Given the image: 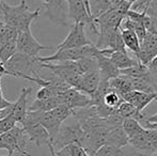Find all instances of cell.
I'll return each mask as SVG.
<instances>
[{"mask_svg":"<svg viewBox=\"0 0 157 156\" xmlns=\"http://www.w3.org/2000/svg\"><path fill=\"white\" fill-rule=\"evenodd\" d=\"M93 156H136V155H135L134 152L127 153L125 151H123L122 149L114 148V146H108V144H104L103 146H101L94 153Z\"/></svg>","mask_w":157,"mask_h":156,"instance_id":"28","label":"cell"},{"mask_svg":"<svg viewBox=\"0 0 157 156\" xmlns=\"http://www.w3.org/2000/svg\"><path fill=\"white\" fill-rule=\"evenodd\" d=\"M127 1H129V2H132H132H135V1H137V0H127Z\"/></svg>","mask_w":157,"mask_h":156,"instance_id":"43","label":"cell"},{"mask_svg":"<svg viewBox=\"0 0 157 156\" xmlns=\"http://www.w3.org/2000/svg\"><path fill=\"white\" fill-rule=\"evenodd\" d=\"M37 58L39 57H31L17 51L3 65L8 70L10 76L24 79L26 76L34 77V76L40 75L39 72L36 71L37 67H40Z\"/></svg>","mask_w":157,"mask_h":156,"instance_id":"2","label":"cell"},{"mask_svg":"<svg viewBox=\"0 0 157 156\" xmlns=\"http://www.w3.org/2000/svg\"><path fill=\"white\" fill-rule=\"evenodd\" d=\"M0 156H11V155H9V154L8 155H1V154H0Z\"/></svg>","mask_w":157,"mask_h":156,"instance_id":"44","label":"cell"},{"mask_svg":"<svg viewBox=\"0 0 157 156\" xmlns=\"http://www.w3.org/2000/svg\"><path fill=\"white\" fill-rule=\"evenodd\" d=\"M98 49L94 44L81 46L75 48H65V49L57 50L54 55L48 57H39V61L43 63L52 62H65V61H77L83 58H91L97 54Z\"/></svg>","mask_w":157,"mask_h":156,"instance_id":"3","label":"cell"},{"mask_svg":"<svg viewBox=\"0 0 157 156\" xmlns=\"http://www.w3.org/2000/svg\"><path fill=\"white\" fill-rule=\"evenodd\" d=\"M109 59L111 60V62L116 65L117 69H119L120 71L121 70L127 69V67H130L138 63L137 59H134V58H132V57H129L126 51L112 52L109 56Z\"/></svg>","mask_w":157,"mask_h":156,"instance_id":"21","label":"cell"},{"mask_svg":"<svg viewBox=\"0 0 157 156\" xmlns=\"http://www.w3.org/2000/svg\"><path fill=\"white\" fill-rule=\"evenodd\" d=\"M92 44L87 38L85 32V25L82 23H75L71 31L68 32L67 36L64 41L58 45V50L65 49V48H75L81 47Z\"/></svg>","mask_w":157,"mask_h":156,"instance_id":"9","label":"cell"},{"mask_svg":"<svg viewBox=\"0 0 157 156\" xmlns=\"http://www.w3.org/2000/svg\"><path fill=\"white\" fill-rule=\"evenodd\" d=\"M108 146H114V148L122 149L128 144V137L123 131L122 126L120 127H114V128L110 129L109 133L106 138V143Z\"/></svg>","mask_w":157,"mask_h":156,"instance_id":"19","label":"cell"},{"mask_svg":"<svg viewBox=\"0 0 157 156\" xmlns=\"http://www.w3.org/2000/svg\"><path fill=\"white\" fill-rule=\"evenodd\" d=\"M32 116L41 123V125L47 131L48 135H49L50 141L54 140L56 137L57 133L60 129L62 123L55 118V116L52 113V111H30Z\"/></svg>","mask_w":157,"mask_h":156,"instance_id":"14","label":"cell"},{"mask_svg":"<svg viewBox=\"0 0 157 156\" xmlns=\"http://www.w3.org/2000/svg\"><path fill=\"white\" fill-rule=\"evenodd\" d=\"M122 23H123V28H124V29L132 30V32L136 33V36H138L140 43L143 41V39H144L145 34H147V30H145L144 26L139 23H136V21H132V19L127 18V17H125V18L123 19Z\"/></svg>","mask_w":157,"mask_h":156,"instance_id":"29","label":"cell"},{"mask_svg":"<svg viewBox=\"0 0 157 156\" xmlns=\"http://www.w3.org/2000/svg\"><path fill=\"white\" fill-rule=\"evenodd\" d=\"M128 144L132 146L136 156H154L155 154V150L152 146V143L147 136V128L142 133L129 138Z\"/></svg>","mask_w":157,"mask_h":156,"instance_id":"13","label":"cell"},{"mask_svg":"<svg viewBox=\"0 0 157 156\" xmlns=\"http://www.w3.org/2000/svg\"><path fill=\"white\" fill-rule=\"evenodd\" d=\"M59 105H61L59 96H52L46 100H35L29 107L28 111H50Z\"/></svg>","mask_w":157,"mask_h":156,"instance_id":"22","label":"cell"},{"mask_svg":"<svg viewBox=\"0 0 157 156\" xmlns=\"http://www.w3.org/2000/svg\"><path fill=\"white\" fill-rule=\"evenodd\" d=\"M43 6L46 8V15L54 23L61 26L67 25V4L66 0H48L44 2Z\"/></svg>","mask_w":157,"mask_h":156,"instance_id":"11","label":"cell"},{"mask_svg":"<svg viewBox=\"0 0 157 156\" xmlns=\"http://www.w3.org/2000/svg\"><path fill=\"white\" fill-rule=\"evenodd\" d=\"M17 51L21 54L28 55L31 57H39L40 51L42 50L52 49V47L44 46L33 36L31 29H26L24 31L18 32L16 40Z\"/></svg>","mask_w":157,"mask_h":156,"instance_id":"7","label":"cell"},{"mask_svg":"<svg viewBox=\"0 0 157 156\" xmlns=\"http://www.w3.org/2000/svg\"><path fill=\"white\" fill-rule=\"evenodd\" d=\"M120 30L125 47L129 48L135 55L138 54L139 49H140V41L136 36V33L132 32V30L124 29V28H120Z\"/></svg>","mask_w":157,"mask_h":156,"instance_id":"24","label":"cell"},{"mask_svg":"<svg viewBox=\"0 0 157 156\" xmlns=\"http://www.w3.org/2000/svg\"><path fill=\"white\" fill-rule=\"evenodd\" d=\"M40 16V9L30 11L26 0H21V3L11 6L2 1L0 3V17L6 25L14 27L18 32L30 29L31 23Z\"/></svg>","mask_w":157,"mask_h":156,"instance_id":"1","label":"cell"},{"mask_svg":"<svg viewBox=\"0 0 157 156\" xmlns=\"http://www.w3.org/2000/svg\"><path fill=\"white\" fill-rule=\"evenodd\" d=\"M81 128L79 123L74 119L71 124L61 125L60 129L57 133L56 137L52 141V149L56 151H59L60 149L68 146L71 143H79L81 138Z\"/></svg>","mask_w":157,"mask_h":156,"instance_id":"6","label":"cell"},{"mask_svg":"<svg viewBox=\"0 0 157 156\" xmlns=\"http://www.w3.org/2000/svg\"><path fill=\"white\" fill-rule=\"evenodd\" d=\"M99 81H101V75H99L98 70H93V71L88 72V73L81 75L79 91L91 96L96 91L97 87L99 85Z\"/></svg>","mask_w":157,"mask_h":156,"instance_id":"18","label":"cell"},{"mask_svg":"<svg viewBox=\"0 0 157 156\" xmlns=\"http://www.w3.org/2000/svg\"><path fill=\"white\" fill-rule=\"evenodd\" d=\"M117 0H90V10L92 19L98 17L107 10L113 6Z\"/></svg>","mask_w":157,"mask_h":156,"instance_id":"25","label":"cell"},{"mask_svg":"<svg viewBox=\"0 0 157 156\" xmlns=\"http://www.w3.org/2000/svg\"><path fill=\"white\" fill-rule=\"evenodd\" d=\"M0 149H2V150H6V146L4 144V142L2 141L1 137H0Z\"/></svg>","mask_w":157,"mask_h":156,"instance_id":"41","label":"cell"},{"mask_svg":"<svg viewBox=\"0 0 157 156\" xmlns=\"http://www.w3.org/2000/svg\"><path fill=\"white\" fill-rule=\"evenodd\" d=\"M21 124L23 125V128L27 135L29 142H33L37 146H42V144L49 146L52 143L47 131L42 126L41 123L36 119L33 117L30 111L27 112L26 117L21 122Z\"/></svg>","mask_w":157,"mask_h":156,"instance_id":"5","label":"cell"},{"mask_svg":"<svg viewBox=\"0 0 157 156\" xmlns=\"http://www.w3.org/2000/svg\"><path fill=\"white\" fill-rule=\"evenodd\" d=\"M95 60L97 63V70L101 75V79H105V80H110L111 78H114L117 76L120 75V70L117 69V67L111 62L109 57L104 56L97 51V54L94 56Z\"/></svg>","mask_w":157,"mask_h":156,"instance_id":"16","label":"cell"},{"mask_svg":"<svg viewBox=\"0 0 157 156\" xmlns=\"http://www.w3.org/2000/svg\"><path fill=\"white\" fill-rule=\"evenodd\" d=\"M11 104H12V102L6 100L4 97H0V110H1V109L6 108V107H9Z\"/></svg>","mask_w":157,"mask_h":156,"instance_id":"37","label":"cell"},{"mask_svg":"<svg viewBox=\"0 0 157 156\" xmlns=\"http://www.w3.org/2000/svg\"><path fill=\"white\" fill-rule=\"evenodd\" d=\"M17 121L15 120V118L13 117L12 115H9L6 116V118L1 119L0 120V135H2V134L6 133V131H9L10 129H12L13 127L16 125Z\"/></svg>","mask_w":157,"mask_h":156,"instance_id":"33","label":"cell"},{"mask_svg":"<svg viewBox=\"0 0 157 156\" xmlns=\"http://www.w3.org/2000/svg\"><path fill=\"white\" fill-rule=\"evenodd\" d=\"M122 128L125 131L126 135H127L128 139L138 135V134L142 133L145 129L141 125V123L138 122L137 120H135V119H124V121L122 123Z\"/></svg>","mask_w":157,"mask_h":156,"instance_id":"27","label":"cell"},{"mask_svg":"<svg viewBox=\"0 0 157 156\" xmlns=\"http://www.w3.org/2000/svg\"><path fill=\"white\" fill-rule=\"evenodd\" d=\"M32 91V88H23L21 91V95L16 100V102L12 105V113L11 115L15 118V120L18 123L23 121L28 112V96L30 95Z\"/></svg>","mask_w":157,"mask_h":156,"instance_id":"17","label":"cell"},{"mask_svg":"<svg viewBox=\"0 0 157 156\" xmlns=\"http://www.w3.org/2000/svg\"><path fill=\"white\" fill-rule=\"evenodd\" d=\"M0 137L6 146V151L9 152V155L12 156L14 152H18L21 156H29V153L26 150L29 140L23 127L15 125L12 129L0 135Z\"/></svg>","mask_w":157,"mask_h":156,"instance_id":"4","label":"cell"},{"mask_svg":"<svg viewBox=\"0 0 157 156\" xmlns=\"http://www.w3.org/2000/svg\"><path fill=\"white\" fill-rule=\"evenodd\" d=\"M147 133L149 136V139L152 143V146L155 150V153H157V129H149L147 128Z\"/></svg>","mask_w":157,"mask_h":156,"instance_id":"35","label":"cell"},{"mask_svg":"<svg viewBox=\"0 0 157 156\" xmlns=\"http://www.w3.org/2000/svg\"><path fill=\"white\" fill-rule=\"evenodd\" d=\"M1 80H2V76H0V97H3V93H2V87H1Z\"/></svg>","mask_w":157,"mask_h":156,"instance_id":"42","label":"cell"},{"mask_svg":"<svg viewBox=\"0 0 157 156\" xmlns=\"http://www.w3.org/2000/svg\"><path fill=\"white\" fill-rule=\"evenodd\" d=\"M103 102L106 106L110 107V108L117 109L119 107V105L123 102V100L120 96V94L117 93V92L113 91V90H111V91H109L105 96H104Z\"/></svg>","mask_w":157,"mask_h":156,"instance_id":"32","label":"cell"},{"mask_svg":"<svg viewBox=\"0 0 157 156\" xmlns=\"http://www.w3.org/2000/svg\"><path fill=\"white\" fill-rule=\"evenodd\" d=\"M56 96L54 92L49 89L48 87H41V89L36 93V100H46V98Z\"/></svg>","mask_w":157,"mask_h":156,"instance_id":"34","label":"cell"},{"mask_svg":"<svg viewBox=\"0 0 157 156\" xmlns=\"http://www.w3.org/2000/svg\"><path fill=\"white\" fill-rule=\"evenodd\" d=\"M109 87L111 88L113 91H116L117 93L124 94L126 92H129L132 90V82L128 76L125 75H119L114 78H111L109 80Z\"/></svg>","mask_w":157,"mask_h":156,"instance_id":"23","label":"cell"},{"mask_svg":"<svg viewBox=\"0 0 157 156\" xmlns=\"http://www.w3.org/2000/svg\"><path fill=\"white\" fill-rule=\"evenodd\" d=\"M145 127L149 129H157V123H149V122H145Z\"/></svg>","mask_w":157,"mask_h":156,"instance_id":"40","label":"cell"},{"mask_svg":"<svg viewBox=\"0 0 157 156\" xmlns=\"http://www.w3.org/2000/svg\"><path fill=\"white\" fill-rule=\"evenodd\" d=\"M117 111L123 119H135L138 122H142V121L144 122L145 119H147L142 113V111H139L134 105L124 102V101L119 105Z\"/></svg>","mask_w":157,"mask_h":156,"instance_id":"20","label":"cell"},{"mask_svg":"<svg viewBox=\"0 0 157 156\" xmlns=\"http://www.w3.org/2000/svg\"><path fill=\"white\" fill-rule=\"evenodd\" d=\"M44 2H48V0H44Z\"/></svg>","mask_w":157,"mask_h":156,"instance_id":"45","label":"cell"},{"mask_svg":"<svg viewBox=\"0 0 157 156\" xmlns=\"http://www.w3.org/2000/svg\"><path fill=\"white\" fill-rule=\"evenodd\" d=\"M59 97H60L61 104L66 105L74 110L79 108H86L90 106V103H91L89 95L74 88L67 89L65 92L60 94Z\"/></svg>","mask_w":157,"mask_h":156,"instance_id":"12","label":"cell"},{"mask_svg":"<svg viewBox=\"0 0 157 156\" xmlns=\"http://www.w3.org/2000/svg\"><path fill=\"white\" fill-rule=\"evenodd\" d=\"M3 75H9V72H8V70L4 67V65L0 62V76H3Z\"/></svg>","mask_w":157,"mask_h":156,"instance_id":"38","label":"cell"},{"mask_svg":"<svg viewBox=\"0 0 157 156\" xmlns=\"http://www.w3.org/2000/svg\"><path fill=\"white\" fill-rule=\"evenodd\" d=\"M66 4L70 18H72L75 23H82L85 26H89L92 32L97 34V27L94 21L88 14L83 0H66Z\"/></svg>","mask_w":157,"mask_h":156,"instance_id":"8","label":"cell"},{"mask_svg":"<svg viewBox=\"0 0 157 156\" xmlns=\"http://www.w3.org/2000/svg\"><path fill=\"white\" fill-rule=\"evenodd\" d=\"M120 96L124 102L134 105L139 111H143L147 105L151 104L153 101H157V93H143L135 90L121 94Z\"/></svg>","mask_w":157,"mask_h":156,"instance_id":"15","label":"cell"},{"mask_svg":"<svg viewBox=\"0 0 157 156\" xmlns=\"http://www.w3.org/2000/svg\"><path fill=\"white\" fill-rule=\"evenodd\" d=\"M156 93H157V85H156Z\"/></svg>","mask_w":157,"mask_h":156,"instance_id":"46","label":"cell"},{"mask_svg":"<svg viewBox=\"0 0 157 156\" xmlns=\"http://www.w3.org/2000/svg\"><path fill=\"white\" fill-rule=\"evenodd\" d=\"M16 52H17L16 42H8V43L0 44V62L2 64H4Z\"/></svg>","mask_w":157,"mask_h":156,"instance_id":"30","label":"cell"},{"mask_svg":"<svg viewBox=\"0 0 157 156\" xmlns=\"http://www.w3.org/2000/svg\"><path fill=\"white\" fill-rule=\"evenodd\" d=\"M139 63L147 67L153 58L157 56V36L153 32H147L143 41L140 43V49L135 55Z\"/></svg>","mask_w":157,"mask_h":156,"instance_id":"10","label":"cell"},{"mask_svg":"<svg viewBox=\"0 0 157 156\" xmlns=\"http://www.w3.org/2000/svg\"><path fill=\"white\" fill-rule=\"evenodd\" d=\"M121 75H125L128 76V77L132 78H144L149 76V70L145 65L141 64V63H137V64L132 65L130 67H127V69L121 70L120 71Z\"/></svg>","mask_w":157,"mask_h":156,"instance_id":"26","label":"cell"},{"mask_svg":"<svg viewBox=\"0 0 157 156\" xmlns=\"http://www.w3.org/2000/svg\"><path fill=\"white\" fill-rule=\"evenodd\" d=\"M147 14L157 18V0H150L147 9Z\"/></svg>","mask_w":157,"mask_h":156,"instance_id":"36","label":"cell"},{"mask_svg":"<svg viewBox=\"0 0 157 156\" xmlns=\"http://www.w3.org/2000/svg\"><path fill=\"white\" fill-rule=\"evenodd\" d=\"M50 111H52V113L55 116V118L58 119L61 123H63L65 120L71 118L73 116V113H74V109L70 108L68 106L63 105V104L59 105V106H57L56 108H54Z\"/></svg>","mask_w":157,"mask_h":156,"instance_id":"31","label":"cell"},{"mask_svg":"<svg viewBox=\"0 0 157 156\" xmlns=\"http://www.w3.org/2000/svg\"><path fill=\"white\" fill-rule=\"evenodd\" d=\"M145 122H149V123H157V112L155 115L151 116L149 119H145Z\"/></svg>","mask_w":157,"mask_h":156,"instance_id":"39","label":"cell"}]
</instances>
